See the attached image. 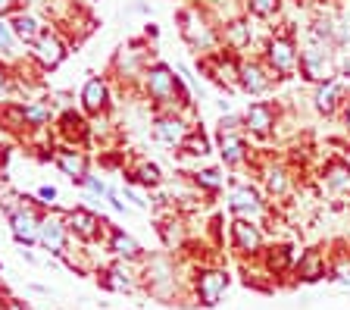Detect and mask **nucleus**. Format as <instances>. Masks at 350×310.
Returning <instances> with one entry per match:
<instances>
[{
  "label": "nucleus",
  "mask_w": 350,
  "mask_h": 310,
  "mask_svg": "<svg viewBox=\"0 0 350 310\" xmlns=\"http://www.w3.org/2000/svg\"><path fill=\"white\" fill-rule=\"evenodd\" d=\"M175 23H178V35L182 41L197 53H213L222 47V38H219V23L206 13L204 7H185L175 13Z\"/></svg>",
  "instance_id": "f257e3e1"
},
{
  "label": "nucleus",
  "mask_w": 350,
  "mask_h": 310,
  "mask_svg": "<svg viewBox=\"0 0 350 310\" xmlns=\"http://www.w3.org/2000/svg\"><path fill=\"white\" fill-rule=\"evenodd\" d=\"M197 73H204L206 79L216 85V88L228 91V94H234V91H241V57L234 51H226V47H219V51L213 53H204V57H197Z\"/></svg>",
  "instance_id": "f03ea898"
},
{
  "label": "nucleus",
  "mask_w": 350,
  "mask_h": 310,
  "mask_svg": "<svg viewBox=\"0 0 350 310\" xmlns=\"http://www.w3.org/2000/svg\"><path fill=\"white\" fill-rule=\"evenodd\" d=\"M338 47L322 44V41H310L300 47V79L310 81V85H322V81L335 79L338 75V63H335Z\"/></svg>",
  "instance_id": "7ed1b4c3"
},
{
  "label": "nucleus",
  "mask_w": 350,
  "mask_h": 310,
  "mask_svg": "<svg viewBox=\"0 0 350 310\" xmlns=\"http://www.w3.org/2000/svg\"><path fill=\"white\" fill-rule=\"evenodd\" d=\"M262 63L272 69L278 81L297 75L300 69V47L294 41L291 31H282V35H272L266 44H262Z\"/></svg>",
  "instance_id": "20e7f679"
},
{
  "label": "nucleus",
  "mask_w": 350,
  "mask_h": 310,
  "mask_svg": "<svg viewBox=\"0 0 350 310\" xmlns=\"http://www.w3.org/2000/svg\"><path fill=\"white\" fill-rule=\"evenodd\" d=\"M228 282H232V276H228L226 266H197L194 276H191L194 301L200 307H219V301L228 292Z\"/></svg>",
  "instance_id": "39448f33"
},
{
  "label": "nucleus",
  "mask_w": 350,
  "mask_h": 310,
  "mask_svg": "<svg viewBox=\"0 0 350 310\" xmlns=\"http://www.w3.org/2000/svg\"><path fill=\"white\" fill-rule=\"evenodd\" d=\"M66 226H69V235L72 242L79 244H97L107 238V229H109V220H103L100 214H94L91 207L85 204H75L66 210Z\"/></svg>",
  "instance_id": "423d86ee"
},
{
  "label": "nucleus",
  "mask_w": 350,
  "mask_h": 310,
  "mask_svg": "<svg viewBox=\"0 0 350 310\" xmlns=\"http://www.w3.org/2000/svg\"><path fill=\"white\" fill-rule=\"evenodd\" d=\"M226 207L232 216H238V220H254V222H262L266 214H269V207L262 201L260 188L250 182H234L226 194Z\"/></svg>",
  "instance_id": "0eeeda50"
},
{
  "label": "nucleus",
  "mask_w": 350,
  "mask_h": 310,
  "mask_svg": "<svg viewBox=\"0 0 350 310\" xmlns=\"http://www.w3.org/2000/svg\"><path fill=\"white\" fill-rule=\"evenodd\" d=\"M228 248H232L241 260H260L262 248H266L262 226L254 220H238V216H232V222H228Z\"/></svg>",
  "instance_id": "6e6552de"
},
{
  "label": "nucleus",
  "mask_w": 350,
  "mask_h": 310,
  "mask_svg": "<svg viewBox=\"0 0 350 310\" xmlns=\"http://www.w3.org/2000/svg\"><path fill=\"white\" fill-rule=\"evenodd\" d=\"M69 242H72V235H69V226H66V210L47 207L41 216V226H38V248L47 251L51 257H63Z\"/></svg>",
  "instance_id": "1a4fd4ad"
},
{
  "label": "nucleus",
  "mask_w": 350,
  "mask_h": 310,
  "mask_svg": "<svg viewBox=\"0 0 350 310\" xmlns=\"http://www.w3.org/2000/svg\"><path fill=\"white\" fill-rule=\"evenodd\" d=\"M194 129H197V122H191L178 110H153V138L160 141V144H166V148L178 151Z\"/></svg>",
  "instance_id": "9d476101"
},
{
  "label": "nucleus",
  "mask_w": 350,
  "mask_h": 310,
  "mask_svg": "<svg viewBox=\"0 0 350 310\" xmlns=\"http://www.w3.org/2000/svg\"><path fill=\"white\" fill-rule=\"evenodd\" d=\"M147 63H150V57H147L144 41H131V44H122L113 53L109 75H116L119 81H141Z\"/></svg>",
  "instance_id": "9b49d317"
},
{
  "label": "nucleus",
  "mask_w": 350,
  "mask_h": 310,
  "mask_svg": "<svg viewBox=\"0 0 350 310\" xmlns=\"http://www.w3.org/2000/svg\"><path fill=\"white\" fill-rule=\"evenodd\" d=\"M66 57H69V44H66V38L59 35L57 29H47L35 41V44L29 47V60L35 63L38 69H41V73H51V69H57Z\"/></svg>",
  "instance_id": "f8f14e48"
},
{
  "label": "nucleus",
  "mask_w": 350,
  "mask_h": 310,
  "mask_svg": "<svg viewBox=\"0 0 350 310\" xmlns=\"http://www.w3.org/2000/svg\"><path fill=\"white\" fill-rule=\"evenodd\" d=\"M81 113L85 116H94L103 119L109 110H113V81L107 75H91V79L81 85Z\"/></svg>",
  "instance_id": "ddd939ff"
},
{
  "label": "nucleus",
  "mask_w": 350,
  "mask_h": 310,
  "mask_svg": "<svg viewBox=\"0 0 350 310\" xmlns=\"http://www.w3.org/2000/svg\"><path fill=\"white\" fill-rule=\"evenodd\" d=\"M241 116H244V135L269 138V135L278 129L282 110H278V103H272V101H250L247 110L241 113Z\"/></svg>",
  "instance_id": "4468645a"
},
{
  "label": "nucleus",
  "mask_w": 350,
  "mask_h": 310,
  "mask_svg": "<svg viewBox=\"0 0 350 310\" xmlns=\"http://www.w3.org/2000/svg\"><path fill=\"white\" fill-rule=\"evenodd\" d=\"M241 91L250 97H262L266 91H272V85H275V75H272V69L262 63V57H241Z\"/></svg>",
  "instance_id": "2eb2a0df"
},
{
  "label": "nucleus",
  "mask_w": 350,
  "mask_h": 310,
  "mask_svg": "<svg viewBox=\"0 0 350 310\" xmlns=\"http://www.w3.org/2000/svg\"><path fill=\"white\" fill-rule=\"evenodd\" d=\"M53 135H57L59 144H69V148H85L91 141V122H88L85 113L75 110H63L53 119Z\"/></svg>",
  "instance_id": "dca6fc26"
},
{
  "label": "nucleus",
  "mask_w": 350,
  "mask_h": 310,
  "mask_svg": "<svg viewBox=\"0 0 350 310\" xmlns=\"http://www.w3.org/2000/svg\"><path fill=\"white\" fill-rule=\"evenodd\" d=\"M347 81L344 79H328L322 81V85H316L313 91V110L319 113V116H338V113L344 110V103H347Z\"/></svg>",
  "instance_id": "f3484780"
},
{
  "label": "nucleus",
  "mask_w": 350,
  "mask_h": 310,
  "mask_svg": "<svg viewBox=\"0 0 350 310\" xmlns=\"http://www.w3.org/2000/svg\"><path fill=\"white\" fill-rule=\"evenodd\" d=\"M97 282H100V288H107V292L129 295V292H135V288L141 285V276L135 273V263H129V260H116V263L97 270Z\"/></svg>",
  "instance_id": "a211bd4d"
},
{
  "label": "nucleus",
  "mask_w": 350,
  "mask_h": 310,
  "mask_svg": "<svg viewBox=\"0 0 350 310\" xmlns=\"http://www.w3.org/2000/svg\"><path fill=\"white\" fill-rule=\"evenodd\" d=\"M294 260H297V254H294L291 244H284V242H275V244H266L260 254V266H262V273L269 276L272 282L282 279V276L294 273Z\"/></svg>",
  "instance_id": "6ab92c4d"
},
{
  "label": "nucleus",
  "mask_w": 350,
  "mask_h": 310,
  "mask_svg": "<svg viewBox=\"0 0 350 310\" xmlns=\"http://www.w3.org/2000/svg\"><path fill=\"white\" fill-rule=\"evenodd\" d=\"M219 38H222V47H226V51H234L241 57V53L250 51V44H254V25H250L247 16L238 13L219 25Z\"/></svg>",
  "instance_id": "aec40b11"
},
{
  "label": "nucleus",
  "mask_w": 350,
  "mask_h": 310,
  "mask_svg": "<svg viewBox=\"0 0 350 310\" xmlns=\"http://www.w3.org/2000/svg\"><path fill=\"white\" fill-rule=\"evenodd\" d=\"M103 242H107V251L116 260H129V263H144L147 260V254H144V248H141L138 238L129 235V232L119 229V226H113V222H109Z\"/></svg>",
  "instance_id": "412c9836"
},
{
  "label": "nucleus",
  "mask_w": 350,
  "mask_h": 310,
  "mask_svg": "<svg viewBox=\"0 0 350 310\" xmlns=\"http://www.w3.org/2000/svg\"><path fill=\"white\" fill-rule=\"evenodd\" d=\"M216 151L228 170H241L250 160V144L244 132H216Z\"/></svg>",
  "instance_id": "4be33fe9"
},
{
  "label": "nucleus",
  "mask_w": 350,
  "mask_h": 310,
  "mask_svg": "<svg viewBox=\"0 0 350 310\" xmlns=\"http://www.w3.org/2000/svg\"><path fill=\"white\" fill-rule=\"evenodd\" d=\"M53 163L63 170V176L72 179V185H81V179L91 172V157L81 148H69V144H57L53 148Z\"/></svg>",
  "instance_id": "5701e85b"
},
{
  "label": "nucleus",
  "mask_w": 350,
  "mask_h": 310,
  "mask_svg": "<svg viewBox=\"0 0 350 310\" xmlns=\"http://www.w3.org/2000/svg\"><path fill=\"white\" fill-rule=\"evenodd\" d=\"M10 25H13V35H16V41H19L22 47H31L38 38L44 35V31L51 29L41 16L29 13V10H19L16 16H10Z\"/></svg>",
  "instance_id": "b1692460"
},
{
  "label": "nucleus",
  "mask_w": 350,
  "mask_h": 310,
  "mask_svg": "<svg viewBox=\"0 0 350 310\" xmlns=\"http://www.w3.org/2000/svg\"><path fill=\"white\" fill-rule=\"evenodd\" d=\"M294 276L297 282H319L328 276V260L319 248H306L300 251V257L294 260Z\"/></svg>",
  "instance_id": "393cba45"
},
{
  "label": "nucleus",
  "mask_w": 350,
  "mask_h": 310,
  "mask_svg": "<svg viewBox=\"0 0 350 310\" xmlns=\"http://www.w3.org/2000/svg\"><path fill=\"white\" fill-rule=\"evenodd\" d=\"M122 179H125V185H141V188L153 192V188L163 185V170L150 160H135L131 166L122 170Z\"/></svg>",
  "instance_id": "a878e982"
},
{
  "label": "nucleus",
  "mask_w": 350,
  "mask_h": 310,
  "mask_svg": "<svg viewBox=\"0 0 350 310\" xmlns=\"http://www.w3.org/2000/svg\"><path fill=\"white\" fill-rule=\"evenodd\" d=\"M22 110H25V126H29V135L31 132H47L53 126V107L41 97H29V101H22Z\"/></svg>",
  "instance_id": "bb28decb"
},
{
  "label": "nucleus",
  "mask_w": 350,
  "mask_h": 310,
  "mask_svg": "<svg viewBox=\"0 0 350 310\" xmlns=\"http://www.w3.org/2000/svg\"><path fill=\"white\" fill-rule=\"evenodd\" d=\"M262 185H266V194L272 201H284L291 194V172L284 170L282 163H272L262 170Z\"/></svg>",
  "instance_id": "cd10ccee"
},
{
  "label": "nucleus",
  "mask_w": 350,
  "mask_h": 310,
  "mask_svg": "<svg viewBox=\"0 0 350 310\" xmlns=\"http://www.w3.org/2000/svg\"><path fill=\"white\" fill-rule=\"evenodd\" d=\"M322 182H325L328 192H347L350 188V163L341 157H332V160L322 166Z\"/></svg>",
  "instance_id": "c85d7f7f"
},
{
  "label": "nucleus",
  "mask_w": 350,
  "mask_h": 310,
  "mask_svg": "<svg viewBox=\"0 0 350 310\" xmlns=\"http://www.w3.org/2000/svg\"><path fill=\"white\" fill-rule=\"evenodd\" d=\"M191 185H194L200 194H219L222 188H226V176H222V170H216V166H200V170L188 172Z\"/></svg>",
  "instance_id": "c756f323"
},
{
  "label": "nucleus",
  "mask_w": 350,
  "mask_h": 310,
  "mask_svg": "<svg viewBox=\"0 0 350 310\" xmlns=\"http://www.w3.org/2000/svg\"><path fill=\"white\" fill-rule=\"evenodd\" d=\"M0 129L10 135H29V126H25V110H22V101H7L0 103Z\"/></svg>",
  "instance_id": "7c9ffc66"
},
{
  "label": "nucleus",
  "mask_w": 350,
  "mask_h": 310,
  "mask_svg": "<svg viewBox=\"0 0 350 310\" xmlns=\"http://www.w3.org/2000/svg\"><path fill=\"white\" fill-rule=\"evenodd\" d=\"M0 63H19V41H16L13 35V25H10V19H3L0 16Z\"/></svg>",
  "instance_id": "2f4dec72"
},
{
  "label": "nucleus",
  "mask_w": 350,
  "mask_h": 310,
  "mask_svg": "<svg viewBox=\"0 0 350 310\" xmlns=\"http://www.w3.org/2000/svg\"><path fill=\"white\" fill-rule=\"evenodd\" d=\"M178 154L194 157V160H204V157H210V154H213V141L206 138L204 129H194V132H191L188 138H185L182 148H178Z\"/></svg>",
  "instance_id": "473e14b6"
},
{
  "label": "nucleus",
  "mask_w": 350,
  "mask_h": 310,
  "mask_svg": "<svg viewBox=\"0 0 350 310\" xmlns=\"http://www.w3.org/2000/svg\"><path fill=\"white\" fill-rule=\"evenodd\" d=\"M19 88H22V81L16 79V66H10V63H0V103L13 101Z\"/></svg>",
  "instance_id": "72a5a7b5"
},
{
  "label": "nucleus",
  "mask_w": 350,
  "mask_h": 310,
  "mask_svg": "<svg viewBox=\"0 0 350 310\" xmlns=\"http://www.w3.org/2000/svg\"><path fill=\"white\" fill-rule=\"evenodd\" d=\"M247 3V16H254V19H272V16H278V0H244Z\"/></svg>",
  "instance_id": "f704fd0d"
},
{
  "label": "nucleus",
  "mask_w": 350,
  "mask_h": 310,
  "mask_svg": "<svg viewBox=\"0 0 350 310\" xmlns=\"http://www.w3.org/2000/svg\"><path fill=\"white\" fill-rule=\"evenodd\" d=\"M216 132H244V116H238V113H222Z\"/></svg>",
  "instance_id": "c9c22d12"
},
{
  "label": "nucleus",
  "mask_w": 350,
  "mask_h": 310,
  "mask_svg": "<svg viewBox=\"0 0 350 310\" xmlns=\"http://www.w3.org/2000/svg\"><path fill=\"white\" fill-rule=\"evenodd\" d=\"M81 188H88V192H91V194H97V198H107V192H109V185L103 182V179L91 176V172H88V176L81 179Z\"/></svg>",
  "instance_id": "e433bc0d"
},
{
  "label": "nucleus",
  "mask_w": 350,
  "mask_h": 310,
  "mask_svg": "<svg viewBox=\"0 0 350 310\" xmlns=\"http://www.w3.org/2000/svg\"><path fill=\"white\" fill-rule=\"evenodd\" d=\"M35 198L41 201L44 207H57V198H59V192H57V188H53V185H38Z\"/></svg>",
  "instance_id": "4c0bfd02"
},
{
  "label": "nucleus",
  "mask_w": 350,
  "mask_h": 310,
  "mask_svg": "<svg viewBox=\"0 0 350 310\" xmlns=\"http://www.w3.org/2000/svg\"><path fill=\"white\" fill-rule=\"evenodd\" d=\"M122 198H125V201H129V204H131V207H135V210H147V201H144V198H141V194H138V192H135V188H122Z\"/></svg>",
  "instance_id": "58836bf2"
},
{
  "label": "nucleus",
  "mask_w": 350,
  "mask_h": 310,
  "mask_svg": "<svg viewBox=\"0 0 350 310\" xmlns=\"http://www.w3.org/2000/svg\"><path fill=\"white\" fill-rule=\"evenodd\" d=\"M107 204L113 207L116 214H125V210H129V204H125V201H122V194H119V192H113V188H109V192H107Z\"/></svg>",
  "instance_id": "ea45409f"
},
{
  "label": "nucleus",
  "mask_w": 350,
  "mask_h": 310,
  "mask_svg": "<svg viewBox=\"0 0 350 310\" xmlns=\"http://www.w3.org/2000/svg\"><path fill=\"white\" fill-rule=\"evenodd\" d=\"M19 10H22V0H0V16H3V19L16 16Z\"/></svg>",
  "instance_id": "a19ab883"
},
{
  "label": "nucleus",
  "mask_w": 350,
  "mask_h": 310,
  "mask_svg": "<svg viewBox=\"0 0 350 310\" xmlns=\"http://www.w3.org/2000/svg\"><path fill=\"white\" fill-rule=\"evenodd\" d=\"M0 310H31L29 304L22 301V298H13V295H7V301H3V307Z\"/></svg>",
  "instance_id": "79ce46f5"
},
{
  "label": "nucleus",
  "mask_w": 350,
  "mask_h": 310,
  "mask_svg": "<svg viewBox=\"0 0 350 310\" xmlns=\"http://www.w3.org/2000/svg\"><path fill=\"white\" fill-rule=\"evenodd\" d=\"M22 257H25V260H29V263H38V257H35V251H31V248H22Z\"/></svg>",
  "instance_id": "37998d69"
},
{
  "label": "nucleus",
  "mask_w": 350,
  "mask_h": 310,
  "mask_svg": "<svg viewBox=\"0 0 350 310\" xmlns=\"http://www.w3.org/2000/svg\"><path fill=\"white\" fill-rule=\"evenodd\" d=\"M344 126H347V132H350V97H347V103H344Z\"/></svg>",
  "instance_id": "c03bdc74"
},
{
  "label": "nucleus",
  "mask_w": 350,
  "mask_h": 310,
  "mask_svg": "<svg viewBox=\"0 0 350 310\" xmlns=\"http://www.w3.org/2000/svg\"><path fill=\"white\" fill-rule=\"evenodd\" d=\"M3 301H7V292H3V288H0V307H3Z\"/></svg>",
  "instance_id": "a18cd8bd"
},
{
  "label": "nucleus",
  "mask_w": 350,
  "mask_h": 310,
  "mask_svg": "<svg viewBox=\"0 0 350 310\" xmlns=\"http://www.w3.org/2000/svg\"><path fill=\"white\" fill-rule=\"evenodd\" d=\"M297 3H300V0H297Z\"/></svg>",
  "instance_id": "49530a36"
}]
</instances>
